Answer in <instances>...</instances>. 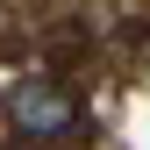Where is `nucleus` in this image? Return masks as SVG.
<instances>
[{
    "mask_svg": "<svg viewBox=\"0 0 150 150\" xmlns=\"http://www.w3.org/2000/svg\"><path fill=\"white\" fill-rule=\"evenodd\" d=\"M7 122L22 129V136H64V129L79 122V107H71L64 86H50V79H22V86L7 93Z\"/></svg>",
    "mask_w": 150,
    "mask_h": 150,
    "instance_id": "obj_1",
    "label": "nucleus"
}]
</instances>
